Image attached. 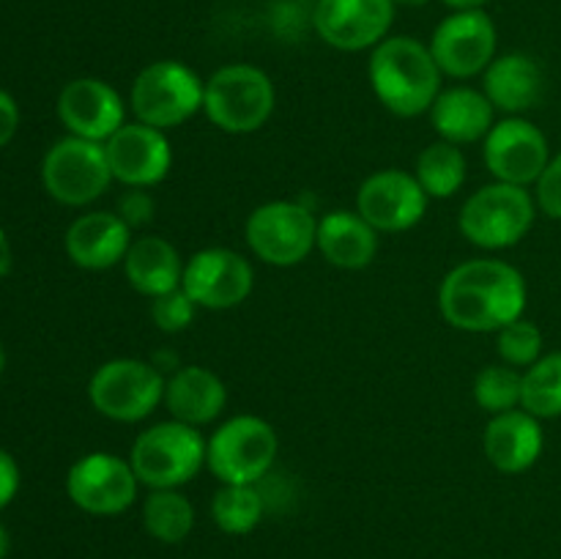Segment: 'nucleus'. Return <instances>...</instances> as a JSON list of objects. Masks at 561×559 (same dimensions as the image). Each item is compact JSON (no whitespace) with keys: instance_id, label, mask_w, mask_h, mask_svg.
I'll list each match as a JSON object with an SVG mask.
<instances>
[{"instance_id":"obj_1","label":"nucleus","mask_w":561,"mask_h":559,"mask_svg":"<svg viewBox=\"0 0 561 559\" xmlns=\"http://www.w3.org/2000/svg\"><path fill=\"white\" fill-rule=\"evenodd\" d=\"M438 310L460 332H499L524 318L526 280L513 263L496 258L458 263L442 280Z\"/></svg>"},{"instance_id":"obj_2","label":"nucleus","mask_w":561,"mask_h":559,"mask_svg":"<svg viewBox=\"0 0 561 559\" xmlns=\"http://www.w3.org/2000/svg\"><path fill=\"white\" fill-rule=\"evenodd\" d=\"M373 93L398 118L431 113L442 93V69L431 47L411 36H387L373 47L370 66Z\"/></svg>"},{"instance_id":"obj_3","label":"nucleus","mask_w":561,"mask_h":559,"mask_svg":"<svg viewBox=\"0 0 561 559\" xmlns=\"http://www.w3.org/2000/svg\"><path fill=\"white\" fill-rule=\"evenodd\" d=\"M274 82L252 64H228L214 71L203 91V113L228 135L257 132L274 113Z\"/></svg>"},{"instance_id":"obj_4","label":"nucleus","mask_w":561,"mask_h":559,"mask_svg":"<svg viewBox=\"0 0 561 559\" xmlns=\"http://www.w3.org/2000/svg\"><path fill=\"white\" fill-rule=\"evenodd\" d=\"M535 214L537 201L526 186L493 181L469 195L460 208L458 228L480 250H510L529 233Z\"/></svg>"},{"instance_id":"obj_5","label":"nucleus","mask_w":561,"mask_h":559,"mask_svg":"<svg viewBox=\"0 0 561 559\" xmlns=\"http://www.w3.org/2000/svg\"><path fill=\"white\" fill-rule=\"evenodd\" d=\"M279 453L277 431L255 414L225 420L206 442V466L222 486H257Z\"/></svg>"},{"instance_id":"obj_6","label":"nucleus","mask_w":561,"mask_h":559,"mask_svg":"<svg viewBox=\"0 0 561 559\" xmlns=\"http://www.w3.org/2000/svg\"><path fill=\"white\" fill-rule=\"evenodd\" d=\"M140 486L181 488L206 466V438L186 422L168 420L146 427L129 453Z\"/></svg>"},{"instance_id":"obj_7","label":"nucleus","mask_w":561,"mask_h":559,"mask_svg":"<svg viewBox=\"0 0 561 559\" xmlns=\"http://www.w3.org/2000/svg\"><path fill=\"white\" fill-rule=\"evenodd\" d=\"M206 82L181 60L148 64L131 82L129 104L140 124L153 129H175L203 110Z\"/></svg>"},{"instance_id":"obj_8","label":"nucleus","mask_w":561,"mask_h":559,"mask_svg":"<svg viewBox=\"0 0 561 559\" xmlns=\"http://www.w3.org/2000/svg\"><path fill=\"white\" fill-rule=\"evenodd\" d=\"M88 398L102 417L113 422H140L164 400V376L153 362L110 360L88 381Z\"/></svg>"},{"instance_id":"obj_9","label":"nucleus","mask_w":561,"mask_h":559,"mask_svg":"<svg viewBox=\"0 0 561 559\" xmlns=\"http://www.w3.org/2000/svg\"><path fill=\"white\" fill-rule=\"evenodd\" d=\"M247 244L268 266L288 269L316 250L318 219L305 203L268 201L247 217Z\"/></svg>"},{"instance_id":"obj_10","label":"nucleus","mask_w":561,"mask_h":559,"mask_svg":"<svg viewBox=\"0 0 561 559\" xmlns=\"http://www.w3.org/2000/svg\"><path fill=\"white\" fill-rule=\"evenodd\" d=\"M42 181L49 197L64 206H88L102 197L115 179L104 142L69 135L44 153Z\"/></svg>"},{"instance_id":"obj_11","label":"nucleus","mask_w":561,"mask_h":559,"mask_svg":"<svg viewBox=\"0 0 561 559\" xmlns=\"http://www.w3.org/2000/svg\"><path fill=\"white\" fill-rule=\"evenodd\" d=\"M137 480L126 458L113 453H91L75 460L66 475V493L88 515H121L135 504Z\"/></svg>"},{"instance_id":"obj_12","label":"nucleus","mask_w":561,"mask_h":559,"mask_svg":"<svg viewBox=\"0 0 561 559\" xmlns=\"http://www.w3.org/2000/svg\"><path fill=\"white\" fill-rule=\"evenodd\" d=\"M431 53L442 75L471 80L496 58V25L482 9L453 11L431 36Z\"/></svg>"},{"instance_id":"obj_13","label":"nucleus","mask_w":561,"mask_h":559,"mask_svg":"<svg viewBox=\"0 0 561 559\" xmlns=\"http://www.w3.org/2000/svg\"><path fill=\"white\" fill-rule=\"evenodd\" d=\"M181 288L203 310H230L252 294L255 269L241 252L228 247H206L184 263Z\"/></svg>"},{"instance_id":"obj_14","label":"nucleus","mask_w":561,"mask_h":559,"mask_svg":"<svg viewBox=\"0 0 561 559\" xmlns=\"http://www.w3.org/2000/svg\"><path fill=\"white\" fill-rule=\"evenodd\" d=\"M427 192L414 173L398 168L378 170L362 181L356 192V212L378 233H403L422 223L427 212Z\"/></svg>"},{"instance_id":"obj_15","label":"nucleus","mask_w":561,"mask_h":559,"mask_svg":"<svg viewBox=\"0 0 561 559\" xmlns=\"http://www.w3.org/2000/svg\"><path fill=\"white\" fill-rule=\"evenodd\" d=\"M482 153H485V164L493 179L515 186L537 184L542 170L551 162L548 137L542 135L540 126L518 115L493 124Z\"/></svg>"},{"instance_id":"obj_16","label":"nucleus","mask_w":561,"mask_h":559,"mask_svg":"<svg viewBox=\"0 0 561 559\" xmlns=\"http://www.w3.org/2000/svg\"><path fill=\"white\" fill-rule=\"evenodd\" d=\"M394 22L392 0H316L312 27L334 49L359 53L387 38Z\"/></svg>"},{"instance_id":"obj_17","label":"nucleus","mask_w":561,"mask_h":559,"mask_svg":"<svg viewBox=\"0 0 561 559\" xmlns=\"http://www.w3.org/2000/svg\"><path fill=\"white\" fill-rule=\"evenodd\" d=\"M104 151H107L113 179L129 190L157 186L159 181L168 179L170 168H173V148H170L168 135L162 129L140 124V121L121 126L104 142Z\"/></svg>"},{"instance_id":"obj_18","label":"nucleus","mask_w":561,"mask_h":559,"mask_svg":"<svg viewBox=\"0 0 561 559\" xmlns=\"http://www.w3.org/2000/svg\"><path fill=\"white\" fill-rule=\"evenodd\" d=\"M58 118L69 135L107 142L126 124V104L110 82L99 77H77L60 91Z\"/></svg>"},{"instance_id":"obj_19","label":"nucleus","mask_w":561,"mask_h":559,"mask_svg":"<svg viewBox=\"0 0 561 559\" xmlns=\"http://www.w3.org/2000/svg\"><path fill=\"white\" fill-rule=\"evenodd\" d=\"M66 255L88 272L124 263L131 244V228L115 212H88L66 230Z\"/></svg>"},{"instance_id":"obj_20","label":"nucleus","mask_w":561,"mask_h":559,"mask_svg":"<svg viewBox=\"0 0 561 559\" xmlns=\"http://www.w3.org/2000/svg\"><path fill=\"white\" fill-rule=\"evenodd\" d=\"M542 425L529 411L513 409L493 414L482 433V449L493 469L502 475H520L531 469L542 455Z\"/></svg>"},{"instance_id":"obj_21","label":"nucleus","mask_w":561,"mask_h":559,"mask_svg":"<svg viewBox=\"0 0 561 559\" xmlns=\"http://www.w3.org/2000/svg\"><path fill=\"white\" fill-rule=\"evenodd\" d=\"M164 406L173 420L192 427L208 425L228 406V389L214 370L203 365L175 367L173 376L164 378Z\"/></svg>"},{"instance_id":"obj_22","label":"nucleus","mask_w":561,"mask_h":559,"mask_svg":"<svg viewBox=\"0 0 561 559\" xmlns=\"http://www.w3.org/2000/svg\"><path fill=\"white\" fill-rule=\"evenodd\" d=\"M431 121L442 140L453 146H469L485 140L496 124V107L477 88L455 85L438 93L431 107Z\"/></svg>"},{"instance_id":"obj_23","label":"nucleus","mask_w":561,"mask_h":559,"mask_svg":"<svg viewBox=\"0 0 561 559\" xmlns=\"http://www.w3.org/2000/svg\"><path fill=\"white\" fill-rule=\"evenodd\" d=\"M546 88L540 64L524 53H507L491 60L482 71V93L502 113L518 115L535 107Z\"/></svg>"},{"instance_id":"obj_24","label":"nucleus","mask_w":561,"mask_h":559,"mask_svg":"<svg viewBox=\"0 0 561 559\" xmlns=\"http://www.w3.org/2000/svg\"><path fill=\"white\" fill-rule=\"evenodd\" d=\"M316 250H321V255L332 266L356 272V269L370 266L376 258L378 230L367 219H362L359 212L334 208L318 219Z\"/></svg>"},{"instance_id":"obj_25","label":"nucleus","mask_w":561,"mask_h":559,"mask_svg":"<svg viewBox=\"0 0 561 559\" xmlns=\"http://www.w3.org/2000/svg\"><path fill=\"white\" fill-rule=\"evenodd\" d=\"M124 274L137 294L153 299V296L181 288L184 261L179 250L162 236H137L124 258Z\"/></svg>"},{"instance_id":"obj_26","label":"nucleus","mask_w":561,"mask_h":559,"mask_svg":"<svg viewBox=\"0 0 561 559\" xmlns=\"http://www.w3.org/2000/svg\"><path fill=\"white\" fill-rule=\"evenodd\" d=\"M142 529L164 546L184 543L195 529V507L179 488H157L142 502Z\"/></svg>"},{"instance_id":"obj_27","label":"nucleus","mask_w":561,"mask_h":559,"mask_svg":"<svg viewBox=\"0 0 561 559\" xmlns=\"http://www.w3.org/2000/svg\"><path fill=\"white\" fill-rule=\"evenodd\" d=\"M414 175L416 181H420L422 190L427 192V197L447 201V197H453L466 181L463 151H460V146H453V142L447 140L431 142V146L422 148V153L416 157Z\"/></svg>"},{"instance_id":"obj_28","label":"nucleus","mask_w":561,"mask_h":559,"mask_svg":"<svg viewBox=\"0 0 561 559\" xmlns=\"http://www.w3.org/2000/svg\"><path fill=\"white\" fill-rule=\"evenodd\" d=\"M520 409L537 420L561 417V351L542 354L535 365L526 367Z\"/></svg>"},{"instance_id":"obj_29","label":"nucleus","mask_w":561,"mask_h":559,"mask_svg":"<svg viewBox=\"0 0 561 559\" xmlns=\"http://www.w3.org/2000/svg\"><path fill=\"white\" fill-rule=\"evenodd\" d=\"M263 493L255 486H222L211 499V518L225 535H250L261 524Z\"/></svg>"},{"instance_id":"obj_30","label":"nucleus","mask_w":561,"mask_h":559,"mask_svg":"<svg viewBox=\"0 0 561 559\" xmlns=\"http://www.w3.org/2000/svg\"><path fill=\"white\" fill-rule=\"evenodd\" d=\"M520 392H524V373L510 365H488L474 378V400L488 414L520 409Z\"/></svg>"},{"instance_id":"obj_31","label":"nucleus","mask_w":561,"mask_h":559,"mask_svg":"<svg viewBox=\"0 0 561 559\" xmlns=\"http://www.w3.org/2000/svg\"><path fill=\"white\" fill-rule=\"evenodd\" d=\"M496 351L504 365L531 367L542 356V332L537 323L518 318L496 332Z\"/></svg>"},{"instance_id":"obj_32","label":"nucleus","mask_w":561,"mask_h":559,"mask_svg":"<svg viewBox=\"0 0 561 559\" xmlns=\"http://www.w3.org/2000/svg\"><path fill=\"white\" fill-rule=\"evenodd\" d=\"M197 305L184 288H173L162 296L151 299V318L164 334L184 332L192 321H195Z\"/></svg>"},{"instance_id":"obj_33","label":"nucleus","mask_w":561,"mask_h":559,"mask_svg":"<svg viewBox=\"0 0 561 559\" xmlns=\"http://www.w3.org/2000/svg\"><path fill=\"white\" fill-rule=\"evenodd\" d=\"M535 201L546 217L561 219V153L551 157L548 168L535 184Z\"/></svg>"},{"instance_id":"obj_34","label":"nucleus","mask_w":561,"mask_h":559,"mask_svg":"<svg viewBox=\"0 0 561 559\" xmlns=\"http://www.w3.org/2000/svg\"><path fill=\"white\" fill-rule=\"evenodd\" d=\"M118 214L129 228H142L153 219V201L146 190H129L118 201Z\"/></svg>"},{"instance_id":"obj_35","label":"nucleus","mask_w":561,"mask_h":559,"mask_svg":"<svg viewBox=\"0 0 561 559\" xmlns=\"http://www.w3.org/2000/svg\"><path fill=\"white\" fill-rule=\"evenodd\" d=\"M16 491H20V466L14 455L0 447V510L9 507Z\"/></svg>"},{"instance_id":"obj_36","label":"nucleus","mask_w":561,"mask_h":559,"mask_svg":"<svg viewBox=\"0 0 561 559\" xmlns=\"http://www.w3.org/2000/svg\"><path fill=\"white\" fill-rule=\"evenodd\" d=\"M16 129H20V107H16L14 96L0 88V148L9 146Z\"/></svg>"},{"instance_id":"obj_37","label":"nucleus","mask_w":561,"mask_h":559,"mask_svg":"<svg viewBox=\"0 0 561 559\" xmlns=\"http://www.w3.org/2000/svg\"><path fill=\"white\" fill-rule=\"evenodd\" d=\"M11 266H14V255H11L9 236H5V230L0 228V277H5V274L11 272Z\"/></svg>"},{"instance_id":"obj_38","label":"nucleus","mask_w":561,"mask_h":559,"mask_svg":"<svg viewBox=\"0 0 561 559\" xmlns=\"http://www.w3.org/2000/svg\"><path fill=\"white\" fill-rule=\"evenodd\" d=\"M442 3H447L453 11H469V9H482V5L491 3V0H442Z\"/></svg>"},{"instance_id":"obj_39","label":"nucleus","mask_w":561,"mask_h":559,"mask_svg":"<svg viewBox=\"0 0 561 559\" xmlns=\"http://www.w3.org/2000/svg\"><path fill=\"white\" fill-rule=\"evenodd\" d=\"M9 532H5V526L0 524V559H5V554H9Z\"/></svg>"},{"instance_id":"obj_40","label":"nucleus","mask_w":561,"mask_h":559,"mask_svg":"<svg viewBox=\"0 0 561 559\" xmlns=\"http://www.w3.org/2000/svg\"><path fill=\"white\" fill-rule=\"evenodd\" d=\"M392 3L394 5H414L416 9V5H425V3H431V0H392Z\"/></svg>"},{"instance_id":"obj_41","label":"nucleus","mask_w":561,"mask_h":559,"mask_svg":"<svg viewBox=\"0 0 561 559\" xmlns=\"http://www.w3.org/2000/svg\"><path fill=\"white\" fill-rule=\"evenodd\" d=\"M3 370H5V349L3 343H0V376H3Z\"/></svg>"}]
</instances>
